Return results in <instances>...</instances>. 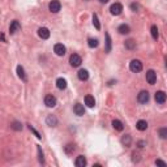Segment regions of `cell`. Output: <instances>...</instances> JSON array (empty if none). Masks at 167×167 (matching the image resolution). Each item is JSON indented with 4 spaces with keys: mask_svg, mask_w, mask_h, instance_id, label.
I'll list each match as a JSON object with an SVG mask.
<instances>
[{
    "mask_svg": "<svg viewBox=\"0 0 167 167\" xmlns=\"http://www.w3.org/2000/svg\"><path fill=\"white\" fill-rule=\"evenodd\" d=\"M85 1H89V0H85Z\"/></svg>",
    "mask_w": 167,
    "mask_h": 167,
    "instance_id": "cell-39",
    "label": "cell"
},
{
    "mask_svg": "<svg viewBox=\"0 0 167 167\" xmlns=\"http://www.w3.org/2000/svg\"><path fill=\"white\" fill-rule=\"evenodd\" d=\"M85 105L88 106V107H94L95 106V99H94V97L93 95H86L85 97Z\"/></svg>",
    "mask_w": 167,
    "mask_h": 167,
    "instance_id": "cell-15",
    "label": "cell"
},
{
    "mask_svg": "<svg viewBox=\"0 0 167 167\" xmlns=\"http://www.w3.org/2000/svg\"><path fill=\"white\" fill-rule=\"evenodd\" d=\"M77 76H79V79L81 81H86L89 79V72L86 69H80L79 73H77Z\"/></svg>",
    "mask_w": 167,
    "mask_h": 167,
    "instance_id": "cell-16",
    "label": "cell"
},
{
    "mask_svg": "<svg viewBox=\"0 0 167 167\" xmlns=\"http://www.w3.org/2000/svg\"><path fill=\"white\" fill-rule=\"evenodd\" d=\"M54 51H55V54L58 56H63V55H65L67 48H65V46L62 45V43H56L55 47H54Z\"/></svg>",
    "mask_w": 167,
    "mask_h": 167,
    "instance_id": "cell-9",
    "label": "cell"
},
{
    "mask_svg": "<svg viewBox=\"0 0 167 167\" xmlns=\"http://www.w3.org/2000/svg\"><path fill=\"white\" fill-rule=\"evenodd\" d=\"M45 105L47 106V107H50V108L55 107V106H56V98L52 94L46 95V97H45Z\"/></svg>",
    "mask_w": 167,
    "mask_h": 167,
    "instance_id": "cell-6",
    "label": "cell"
},
{
    "mask_svg": "<svg viewBox=\"0 0 167 167\" xmlns=\"http://www.w3.org/2000/svg\"><path fill=\"white\" fill-rule=\"evenodd\" d=\"M131 143H132V138H131L129 134H125V136H123L122 144L124 145V146H131Z\"/></svg>",
    "mask_w": 167,
    "mask_h": 167,
    "instance_id": "cell-21",
    "label": "cell"
},
{
    "mask_svg": "<svg viewBox=\"0 0 167 167\" xmlns=\"http://www.w3.org/2000/svg\"><path fill=\"white\" fill-rule=\"evenodd\" d=\"M99 1H101V3H103V4H105V3H107L108 0H99Z\"/></svg>",
    "mask_w": 167,
    "mask_h": 167,
    "instance_id": "cell-38",
    "label": "cell"
},
{
    "mask_svg": "<svg viewBox=\"0 0 167 167\" xmlns=\"http://www.w3.org/2000/svg\"><path fill=\"white\" fill-rule=\"evenodd\" d=\"M136 128L138 131H146L148 128V123L145 122V120H138L137 124H136Z\"/></svg>",
    "mask_w": 167,
    "mask_h": 167,
    "instance_id": "cell-18",
    "label": "cell"
},
{
    "mask_svg": "<svg viewBox=\"0 0 167 167\" xmlns=\"http://www.w3.org/2000/svg\"><path fill=\"white\" fill-rule=\"evenodd\" d=\"M74 165L77 167H85L86 166V158H85L84 155H79V157L76 158V161H74Z\"/></svg>",
    "mask_w": 167,
    "mask_h": 167,
    "instance_id": "cell-13",
    "label": "cell"
},
{
    "mask_svg": "<svg viewBox=\"0 0 167 167\" xmlns=\"http://www.w3.org/2000/svg\"><path fill=\"white\" fill-rule=\"evenodd\" d=\"M29 129H30V131H31V132H33V133L35 134V136H37V138H41V137H42V136H41V134H39V132H37V131H35V129H34V128H33V127H31V125H30V124H29Z\"/></svg>",
    "mask_w": 167,
    "mask_h": 167,
    "instance_id": "cell-32",
    "label": "cell"
},
{
    "mask_svg": "<svg viewBox=\"0 0 167 167\" xmlns=\"http://www.w3.org/2000/svg\"><path fill=\"white\" fill-rule=\"evenodd\" d=\"M134 47H136V42H134L133 39H128V41H125V48H128V50H133Z\"/></svg>",
    "mask_w": 167,
    "mask_h": 167,
    "instance_id": "cell-26",
    "label": "cell"
},
{
    "mask_svg": "<svg viewBox=\"0 0 167 167\" xmlns=\"http://www.w3.org/2000/svg\"><path fill=\"white\" fill-rule=\"evenodd\" d=\"M149 98H150V95H149V91H146V90L140 91V93H138V95H137V101L140 102V103H143V105L148 103Z\"/></svg>",
    "mask_w": 167,
    "mask_h": 167,
    "instance_id": "cell-2",
    "label": "cell"
},
{
    "mask_svg": "<svg viewBox=\"0 0 167 167\" xmlns=\"http://www.w3.org/2000/svg\"><path fill=\"white\" fill-rule=\"evenodd\" d=\"M0 38H1V41H5V37H4V34H0Z\"/></svg>",
    "mask_w": 167,
    "mask_h": 167,
    "instance_id": "cell-37",
    "label": "cell"
},
{
    "mask_svg": "<svg viewBox=\"0 0 167 167\" xmlns=\"http://www.w3.org/2000/svg\"><path fill=\"white\" fill-rule=\"evenodd\" d=\"M137 145H138V148H144L145 145H146V143H145V141H138Z\"/></svg>",
    "mask_w": 167,
    "mask_h": 167,
    "instance_id": "cell-36",
    "label": "cell"
},
{
    "mask_svg": "<svg viewBox=\"0 0 167 167\" xmlns=\"http://www.w3.org/2000/svg\"><path fill=\"white\" fill-rule=\"evenodd\" d=\"M133 162H138L140 161V157H138V154H136V153H133Z\"/></svg>",
    "mask_w": 167,
    "mask_h": 167,
    "instance_id": "cell-35",
    "label": "cell"
},
{
    "mask_svg": "<svg viewBox=\"0 0 167 167\" xmlns=\"http://www.w3.org/2000/svg\"><path fill=\"white\" fill-rule=\"evenodd\" d=\"M110 12H111V15H114V16H119L120 13L123 12V5L120 4V3H115V4H112L110 7Z\"/></svg>",
    "mask_w": 167,
    "mask_h": 167,
    "instance_id": "cell-3",
    "label": "cell"
},
{
    "mask_svg": "<svg viewBox=\"0 0 167 167\" xmlns=\"http://www.w3.org/2000/svg\"><path fill=\"white\" fill-rule=\"evenodd\" d=\"M150 31H151V37L154 38L155 41L158 39V37H159V33H158V27L155 26V25H153L151 26V29H150Z\"/></svg>",
    "mask_w": 167,
    "mask_h": 167,
    "instance_id": "cell-24",
    "label": "cell"
},
{
    "mask_svg": "<svg viewBox=\"0 0 167 167\" xmlns=\"http://www.w3.org/2000/svg\"><path fill=\"white\" fill-rule=\"evenodd\" d=\"M12 128L15 131H21V129H22V124L19 123V122H15V123L12 124Z\"/></svg>",
    "mask_w": 167,
    "mask_h": 167,
    "instance_id": "cell-31",
    "label": "cell"
},
{
    "mask_svg": "<svg viewBox=\"0 0 167 167\" xmlns=\"http://www.w3.org/2000/svg\"><path fill=\"white\" fill-rule=\"evenodd\" d=\"M17 74L22 81H26V74H25V71L21 65H17Z\"/></svg>",
    "mask_w": 167,
    "mask_h": 167,
    "instance_id": "cell-19",
    "label": "cell"
},
{
    "mask_svg": "<svg viewBox=\"0 0 167 167\" xmlns=\"http://www.w3.org/2000/svg\"><path fill=\"white\" fill-rule=\"evenodd\" d=\"M37 150H38V161L41 163H45V157H43V151H42V149L39 145H37Z\"/></svg>",
    "mask_w": 167,
    "mask_h": 167,
    "instance_id": "cell-25",
    "label": "cell"
},
{
    "mask_svg": "<svg viewBox=\"0 0 167 167\" xmlns=\"http://www.w3.org/2000/svg\"><path fill=\"white\" fill-rule=\"evenodd\" d=\"M60 8H62V4H60L59 0H52L48 4V9H50V12H52V13H58Z\"/></svg>",
    "mask_w": 167,
    "mask_h": 167,
    "instance_id": "cell-4",
    "label": "cell"
},
{
    "mask_svg": "<svg viewBox=\"0 0 167 167\" xmlns=\"http://www.w3.org/2000/svg\"><path fill=\"white\" fill-rule=\"evenodd\" d=\"M111 51V37L108 33H106V52Z\"/></svg>",
    "mask_w": 167,
    "mask_h": 167,
    "instance_id": "cell-23",
    "label": "cell"
},
{
    "mask_svg": "<svg viewBox=\"0 0 167 167\" xmlns=\"http://www.w3.org/2000/svg\"><path fill=\"white\" fill-rule=\"evenodd\" d=\"M88 45L90 48H95L98 46V39H94V38H89L88 39Z\"/></svg>",
    "mask_w": 167,
    "mask_h": 167,
    "instance_id": "cell-27",
    "label": "cell"
},
{
    "mask_svg": "<svg viewBox=\"0 0 167 167\" xmlns=\"http://www.w3.org/2000/svg\"><path fill=\"white\" fill-rule=\"evenodd\" d=\"M21 27V25H20V22L17 20H13L12 22H10V26H9V31H10V34H15L17 30H19Z\"/></svg>",
    "mask_w": 167,
    "mask_h": 167,
    "instance_id": "cell-12",
    "label": "cell"
},
{
    "mask_svg": "<svg viewBox=\"0 0 167 167\" xmlns=\"http://www.w3.org/2000/svg\"><path fill=\"white\" fill-rule=\"evenodd\" d=\"M56 86H58V89H60V90H64V89L67 88V80L65 79H58L56 80Z\"/></svg>",
    "mask_w": 167,
    "mask_h": 167,
    "instance_id": "cell-17",
    "label": "cell"
},
{
    "mask_svg": "<svg viewBox=\"0 0 167 167\" xmlns=\"http://www.w3.org/2000/svg\"><path fill=\"white\" fill-rule=\"evenodd\" d=\"M38 35H39V38H42V39H48L50 30L47 27H39V29H38Z\"/></svg>",
    "mask_w": 167,
    "mask_h": 167,
    "instance_id": "cell-10",
    "label": "cell"
},
{
    "mask_svg": "<svg viewBox=\"0 0 167 167\" xmlns=\"http://www.w3.org/2000/svg\"><path fill=\"white\" fill-rule=\"evenodd\" d=\"M159 137L163 138V140L167 137V128H161L159 129Z\"/></svg>",
    "mask_w": 167,
    "mask_h": 167,
    "instance_id": "cell-29",
    "label": "cell"
},
{
    "mask_svg": "<svg viewBox=\"0 0 167 167\" xmlns=\"http://www.w3.org/2000/svg\"><path fill=\"white\" fill-rule=\"evenodd\" d=\"M112 127L115 128L116 131H123L124 129V125H123V123L120 122V120H114V122H112Z\"/></svg>",
    "mask_w": 167,
    "mask_h": 167,
    "instance_id": "cell-22",
    "label": "cell"
},
{
    "mask_svg": "<svg viewBox=\"0 0 167 167\" xmlns=\"http://www.w3.org/2000/svg\"><path fill=\"white\" fill-rule=\"evenodd\" d=\"M73 111L76 115H79V116H82L84 114H85V108H84V106L82 105H80V103H77V105H74V107H73Z\"/></svg>",
    "mask_w": 167,
    "mask_h": 167,
    "instance_id": "cell-14",
    "label": "cell"
},
{
    "mask_svg": "<svg viewBox=\"0 0 167 167\" xmlns=\"http://www.w3.org/2000/svg\"><path fill=\"white\" fill-rule=\"evenodd\" d=\"M154 98H155V102H157V103L163 105L166 102V93H165V91H162V90H159V91L155 93Z\"/></svg>",
    "mask_w": 167,
    "mask_h": 167,
    "instance_id": "cell-8",
    "label": "cell"
},
{
    "mask_svg": "<svg viewBox=\"0 0 167 167\" xmlns=\"http://www.w3.org/2000/svg\"><path fill=\"white\" fill-rule=\"evenodd\" d=\"M129 69H131V72H133V73L141 72V71H143V63H141L140 60L134 59L129 63Z\"/></svg>",
    "mask_w": 167,
    "mask_h": 167,
    "instance_id": "cell-1",
    "label": "cell"
},
{
    "mask_svg": "<svg viewBox=\"0 0 167 167\" xmlns=\"http://www.w3.org/2000/svg\"><path fill=\"white\" fill-rule=\"evenodd\" d=\"M74 151V145H72V144H68L65 146V153L67 154H71V153H73Z\"/></svg>",
    "mask_w": 167,
    "mask_h": 167,
    "instance_id": "cell-30",
    "label": "cell"
},
{
    "mask_svg": "<svg viewBox=\"0 0 167 167\" xmlns=\"http://www.w3.org/2000/svg\"><path fill=\"white\" fill-rule=\"evenodd\" d=\"M138 8H140V5L136 4V3H132V4H131V9H132L133 12H137Z\"/></svg>",
    "mask_w": 167,
    "mask_h": 167,
    "instance_id": "cell-33",
    "label": "cell"
},
{
    "mask_svg": "<svg viewBox=\"0 0 167 167\" xmlns=\"http://www.w3.org/2000/svg\"><path fill=\"white\" fill-rule=\"evenodd\" d=\"M146 81L150 85H154L155 82H157V73H155L153 69H150V71H148L146 72Z\"/></svg>",
    "mask_w": 167,
    "mask_h": 167,
    "instance_id": "cell-7",
    "label": "cell"
},
{
    "mask_svg": "<svg viewBox=\"0 0 167 167\" xmlns=\"http://www.w3.org/2000/svg\"><path fill=\"white\" fill-rule=\"evenodd\" d=\"M93 25H94V26H95V29H97V30H99V29H101V24H99L98 16L95 15V13H94V15H93Z\"/></svg>",
    "mask_w": 167,
    "mask_h": 167,
    "instance_id": "cell-28",
    "label": "cell"
},
{
    "mask_svg": "<svg viewBox=\"0 0 167 167\" xmlns=\"http://www.w3.org/2000/svg\"><path fill=\"white\" fill-rule=\"evenodd\" d=\"M69 63L72 67H80L81 63H82V59H81L80 55L73 54V55H71V58H69Z\"/></svg>",
    "mask_w": 167,
    "mask_h": 167,
    "instance_id": "cell-5",
    "label": "cell"
},
{
    "mask_svg": "<svg viewBox=\"0 0 167 167\" xmlns=\"http://www.w3.org/2000/svg\"><path fill=\"white\" fill-rule=\"evenodd\" d=\"M155 165H159V166H166V162L161 161V159H157V161H155Z\"/></svg>",
    "mask_w": 167,
    "mask_h": 167,
    "instance_id": "cell-34",
    "label": "cell"
},
{
    "mask_svg": "<svg viewBox=\"0 0 167 167\" xmlns=\"http://www.w3.org/2000/svg\"><path fill=\"white\" fill-rule=\"evenodd\" d=\"M118 31H119L120 34H128V33H129V31H131V29H129V26H128V25L123 24V25H120V26H119Z\"/></svg>",
    "mask_w": 167,
    "mask_h": 167,
    "instance_id": "cell-20",
    "label": "cell"
},
{
    "mask_svg": "<svg viewBox=\"0 0 167 167\" xmlns=\"http://www.w3.org/2000/svg\"><path fill=\"white\" fill-rule=\"evenodd\" d=\"M46 124L50 127H56L58 125V119H56L55 115H48L47 118H46Z\"/></svg>",
    "mask_w": 167,
    "mask_h": 167,
    "instance_id": "cell-11",
    "label": "cell"
}]
</instances>
